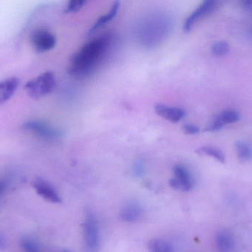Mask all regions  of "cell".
I'll return each instance as SVG.
<instances>
[{
    "label": "cell",
    "instance_id": "cell-1",
    "mask_svg": "<svg viewBox=\"0 0 252 252\" xmlns=\"http://www.w3.org/2000/svg\"><path fill=\"white\" fill-rule=\"evenodd\" d=\"M112 41V35L104 34L84 45L71 59L69 74L77 79L91 76L105 59Z\"/></svg>",
    "mask_w": 252,
    "mask_h": 252
},
{
    "label": "cell",
    "instance_id": "cell-2",
    "mask_svg": "<svg viewBox=\"0 0 252 252\" xmlns=\"http://www.w3.org/2000/svg\"><path fill=\"white\" fill-rule=\"evenodd\" d=\"M56 85L54 73L47 71L29 81L24 86V89L30 98L39 99L51 93L54 91Z\"/></svg>",
    "mask_w": 252,
    "mask_h": 252
},
{
    "label": "cell",
    "instance_id": "cell-3",
    "mask_svg": "<svg viewBox=\"0 0 252 252\" xmlns=\"http://www.w3.org/2000/svg\"><path fill=\"white\" fill-rule=\"evenodd\" d=\"M22 128L39 138L48 141L58 140L62 136L60 130L42 120L35 119L26 121L23 124Z\"/></svg>",
    "mask_w": 252,
    "mask_h": 252
},
{
    "label": "cell",
    "instance_id": "cell-4",
    "mask_svg": "<svg viewBox=\"0 0 252 252\" xmlns=\"http://www.w3.org/2000/svg\"><path fill=\"white\" fill-rule=\"evenodd\" d=\"M30 42L36 51L44 53L54 48L56 38L55 35L47 29L39 28L32 33Z\"/></svg>",
    "mask_w": 252,
    "mask_h": 252
},
{
    "label": "cell",
    "instance_id": "cell-5",
    "mask_svg": "<svg viewBox=\"0 0 252 252\" xmlns=\"http://www.w3.org/2000/svg\"><path fill=\"white\" fill-rule=\"evenodd\" d=\"M84 239L86 246L91 251L98 249L100 245L99 228L98 221L93 214H88L84 224Z\"/></svg>",
    "mask_w": 252,
    "mask_h": 252
},
{
    "label": "cell",
    "instance_id": "cell-6",
    "mask_svg": "<svg viewBox=\"0 0 252 252\" xmlns=\"http://www.w3.org/2000/svg\"><path fill=\"white\" fill-rule=\"evenodd\" d=\"M174 178L170 181V185L175 189H181L188 192L193 187L194 181L189 171L186 166L177 164L173 168Z\"/></svg>",
    "mask_w": 252,
    "mask_h": 252
},
{
    "label": "cell",
    "instance_id": "cell-7",
    "mask_svg": "<svg viewBox=\"0 0 252 252\" xmlns=\"http://www.w3.org/2000/svg\"><path fill=\"white\" fill-rule=\"evenodd\" d=\"M216 2L212 0H206L203 2L185 20L184 31H190L198 20L212 14L216 8Z\"/></svg>",
    "mask_w": 252,
    "mask_h": 252
},
{
    "label": "cell",
    "instance_id": "cell-8",
    "mask_svg": "<svg viewBox=\"0 0 252 252\" xmlns=\"http://www.w3.org/2000/svg\"><path fill=\"white\" fill-rule=\"evenodd\" d=\"M155 112L159 116L172 123H177L185 116V111L179 107H171L164 104H157L154 107Z\"/></svg>",
    "mask_w": 252,
    "mask_h": 252
},
{
    "label": "cell",
    "instance_id": "cell-9",
    "mask_svg": "<svg viewBox=\"0 0 252 252\" xmlns=\"http://www.w3.org/2000/svg\"><path fill=\"white\" fill-rule=\"evenodd\" d=\"M33 187L36 189V192L44 199L54 204H59L62 202L60 196L58 194L57 191L44 180L36 179L33 183Z\"/></svg>",
    "mask_w": 252,
    "mask_h": 252
},
{
    "label": "cell",
    "instance_id": "cell-10",
    "mask_svg": "<svg viewBox=\"0 0 252 252\" xmlns=\"http://www.w3.org/2000/svg\"><path fill=\"white\" fill-rule=\"evenodd\" d=\"M20 80L17 77H10L0 82V104L9 101L17 92Z\"/></svg>",
    "mask_w": 252,
    "mask_h": 252
},
{
    "label": "cell",
    "instance_id": "cell-11",
    "mask_svg": "<svg viewBox=\"0 0 252 252\" xmlns=\"http://www.w3.org/2000/svg\"><path fill=\"white\" fill-rule=\"evenodd\" d=\"M143 212V208L138 203L130 202L120 210V218L125 222H136L141 218Z\"/></svg>",
    "mask_w": 252,
    "mask_h": 252
},
{
    "label": "cell",
    "instance_id": "cell-12",
    "mask_svg": "<svg viewBox=\"0 0 252 252\" xmlns=\"http://www.w3.org/2000/svg\"><path fill=\"white\" fill-rule=\"evenodd\" d=\"M215 242L219 252H231L234 249V237L228 230L220 231L217 234Z\"/></svg>",
    "mask_w": 252,
    "mask_h": 252
},
{
    "label": "cell",
    "instance_id": "cell-13",
    "mask_svg": "<svg viewBox=\"0 0 252 252\" xmlns=\"http://www.w3.org/2000/svg\"><path fill=\"white\" fill-rule=\"evenodd\" d=\"M120 2H114L111 9H110V11H108L106 14H105V15L101 16V17L95 22V24H93V26H92L90 30H89V34H92V33H95L98 29L104 27L107 23H110L111 20H114L116 16H117V13H118L119 9H120Z\"/></svg>",
    "mask_w": 252,
    "mask_h": 252
},
{
    "label": "cell",
    "instance_id": "cell-14",
    "mask_svg": "<svg viewBox=\"0 0 252 252\" xmlns=\"http://www.w3.org/2000/svg\"><path fill=\"white\" fill-rule=\"evenodd\" d=\"M150 252H174L173 246L169 242L161 239H153L148 243Z\"/></svg>",
    "mask_w": 252,
    "mask_h": 252
},
{
    "label": "cell",
    "instance_id": "cell-15",
    "mask_svg": "<svg viewBox=\"0 0 252 252\" xmlns=\"http://www.w3.org/2000/svg\"><path fill=\"white\" fill-rule=\"evenodd\" d=\"M197 153L201 155H205V156H210L215 159V160H218L221 163H225L226 157L224 153L219 149L215 148L213 147H201L196 150Z\"/></svg>",
    "mask_w": 252,
    "mask_h": 252
},
{
    "label": "cell",
    "instance_id": "cell-16",
    "mask_svg": "<svg viewBox=\"0 0 252 252\" xmlns=\"http://www.w3.org/2000/svg\"><path fill=\"white\" fill-rule=\"evenodd\" d=\"M237 157L241 161H248L252 159V149L247 143L241 140L235 143Z\"/></svg>",
    "mask_w": 252,
    "mask_h": 252
},
{
    "label": "cell",
    "instance_id": "cell-17",
    "mask_svg": "<svg viewBox=\"0 0 252 252\" xmlns=\"http://www.w3.org/2000/svg\"><path fill=\"white\" fill-rule=\"evenodd\" d=\"M217 117L222 121L224 125L237 122L240 119V114L237 111H231V110L224 111Z\"/></svg>",
    "mask_w": 252,
    "mask_h": 252
},
{
    "label": "cell",
    "instance_id": "cell-18",
    "mask_svg": "<svg viewBox=\"0 0 252 252\" xmlns=\"http://www.w3.org/2000/svg\"><path fill=\"white\" fill-rule=\"evenodd\" d=\"M230 51V46L225 41L215 43L212 46V53L215 56H224Z\"/></svg>",
    "mask_w": 252,
    "mask_h": 252
},
{
    "label": "cell",
    "instance_id": "cell-19",
    "mask_svg": "<svg viewBox=\"0 0 252 252\" xmlns=\"http://www.w3.org/2000/svg\"><path fill=\"white\" fill-rule=\"evenodd\" d=\"M85 4H86V1H83V0L73 1L72 0L66 5L65 13L66 14H73V13L78 12V11H80L84 6Z\"/></svg>",
    "mask_w": 252,
    "mask_h": 252
},
{
    "label": "cell",
    "instance_id": "cell-20",
    "mask_svg": "<svg viewBox=\"0 0 252 252\" xmlns=\"http://www.w3.org/2000/svg\"><path fill=\"white\" fill-rule=\"evenodd\" d=\"M146 172V163L143 159L137 160L133 166V174L136 178H141Z\"/></svg>",
    "mask_w": 252,
    "mask_h": 252
},
{
    "label": "cell",
    "instance_id": "cell-21",
    "mask_svg": "<svg viewBox=\"0 0 252 252\" xmlns=\"http://www.w3.org/2000/svg\"><path fill=\"white\" fill-rule=\"evenodd\" d=\"M224 126L225 125L223 124L222 121H221L218 117H216L211 124H209L208 127H206L204 131L212 132V133H213V132L219 131V130H221Z\"/></svg>",
    "mask_w": 252,
    "mask_h": 252
},
{
    "label": "cell",
    "instance_id": "cell-22",
    "mask_svg": "<svg viewBox=\"0 0 252 252\" xmlns=\"http://www.w3.org/2000/svg\"><path fill=\"white\" fill-rule=\"evenodd\" d=\"M21 246H22L25 252H40L36 244H34V243L30 241V240H22Z\"/></svg>",
    "mask_w": 252,
    "mask_h": 252
},
{
    "label": "cell",
    "instance_id": "cell-23",
    "mask_svg": "<svg viewBox=\"0 0 252 252\" xmlns=\"http://www.w3.org/2000/svg\"><path fill=\"white\" fill-rule=\"evenodd\" d=\"M184 133L187 135H196L200 133V128L198 126L194 124H185L182 127Z\"/></svg>",
    "mask_w": 252,
    "mask_h": 252
},
{
    "label": "cell",
    "instance_id": "cell-24",
    "mask_svg": "<svg viewBox=\"0 0 252 252\" xmlns=\"http://www.w3.org/2000/svg\"><path fill=\"white\" fill-rule=\"evenodd\" d=\"M243 8L246 11H252V0H248L243 2Z\"/></svg>",
    "mask_w": 252,
    "mask_h": 252
},
{
    "label": "cell",
    "instance_id": "cell-25",
    "mask_svg": "<svg viewBox=\"0 0 252 252\" xmlns=\"http://www.w3.org/2000/svg\"><path fill=\"white\" fill-rule=\"evenodd\" d=\"M6 247V240L2 234H0V249H4Z\"/></svg>",
    "mask_w": 252,
    "mask_h": 252
},
{
    "label": "cell",
    "instance_id": "cell-26",
    "mask_svg": "<svg viewBox=\"0 0 252 252\" xmlns=\"http://www.w3.org/2000/svg\"><path fill=\"white\" fill-rule=\"evenodd\" d=\"M5 187H6V184H5V182L0 181V195H2V192L5 189Z\"/></svg>",
    "mask_w": 252,
    "mask_h": 252
},
{
    "label": "cell",
    "instance_id": "cell-27",
    "mask_svg": "<svg viewBox=\"0 0 252 252\" xmlns=\"http://www.w3.org/2000/svg\"><path fill=\"white\" fill-rule=\"evenodd\" d=\"M62 252H72L71 251L67 250V249H64V250L62 251Z\"/></svg>",
    "mask_w": 252,
    "mask_h": 252
}]
</instances>
